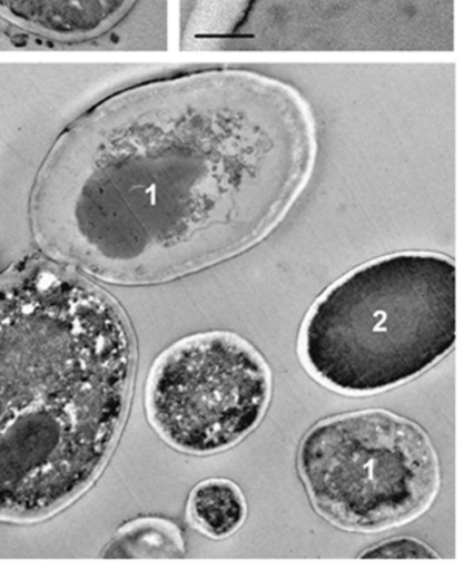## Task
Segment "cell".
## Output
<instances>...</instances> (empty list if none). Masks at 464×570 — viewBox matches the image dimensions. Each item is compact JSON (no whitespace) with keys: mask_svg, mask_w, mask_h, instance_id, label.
I'll list each match as a JSON object with an SVG mask.
<instances>
[{"mask_svg":"<svg viewBox=\"0 0 464 570\" xmlns=\"http://www.w3.org/2000/svg\"><path fill=\"white\" fill-rule=\"evenodd\" d=\"M185 554L181 531L174 522L145 517L124 525L107 547L105 558L178 559Z\"/></svg>","mask_w":464,"mask_h":570,"instance_id":"obj_7","label":"cell"},{"mask_svg":"<svg viewBox=\"0 0 464 570\" xmlns=\"http://www.w3.org/2000/svg\"><path fill=\"white\" fill-rule=\"evenodd\" d=\"M456 340V272L445 256L402 253L351 272L313 305L298 354L336 392L364 395L403 384Z\"/></svg>","mask_w":464,"mask_h":570,"instance_id":"obj_2","label":"cell"},{"mask_svg":"<svg viewBox=\"0 0 464 570\" xmlns=\"http://www.w3.org/2000/svg\"><path fill=\"white\" fill-rule=\"evenodd\" d=\"M272 373L245 338L214 331L185 337L154 363L145 387L147 417L171 448L196 455L225 451L264 417Z\"/></svg>","mask_w":464,"mask_h":570,"instance_id":"obj_4","label":"cell"},{"mask_svg":"<svg viewBox=\"0 0 464 570\" xmlns=\"http://www.w3.org/2000/svg\"><path fill=\"white\" fill-rule=\"evenodd\" d=\"M134 0H0V14L33 32L72 40L113 24Z\"/></svg>","mask_w":464,"mask_h":570,"instance_id":"obj_5","label":"cell"},{"mask_svg":"<svg viewBox=\"0 0 464 570\" xmlns=\"http://www.w3.org/2000/svg\"><path fill=\"white\" fill-rule=\"evenodd\" d=\"M297 468L315 511L345 531L403 525L434 502L436 450L412 420L384 409L326 417L300 440Z\"/></svg>","mask_w":464,"mask_h":570,"instance_id":"obj_3","label":"cell"},{"mask_svg":"<svg viewBox=\"0 0 464 570\" xmlns=\"http://www.w3.org/2000/svg\"><path fill=\"white\" fill-rule=\"evenodd\" d=\"M190 523L213 539L235 533L247 515V504L240 488L231 480L210 478L190 491L187 502Z\"/></svg>","mask_w":464,"mask_h":570,"instance_id":"obj_6","label":"cell"},{"mask_svg":"<svg viewBox=\"0 0 464 570\" xmlns=\"http://www.w3.org/2000/svg\"><path fill=\"white\" fill-rule=\"evenodd\" d=\"M361 559H438L425 542L413 537H397L378 542L364 550Z\"/></svg>","mask_w":464,"mask_h":570,"instance_id":"obj_8","label":"cell"},{"mask_svg":"<svg viewBox=\"0 0 464 570\" xmlns=\"http://www.w3.org/2000/svg\"><path fill=\"white\" fill-rule=\"evenodd\" d=\"M314 147L304 101L276 79L205 69L138 82L59 138L32 191L33 234L110 282L178 276L268 234Z\"/></svg>","mask_w":464,"mask_h":570,"instance_id":"obj_1","label":"cell"}]
</instances>
